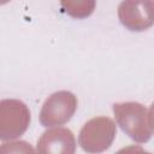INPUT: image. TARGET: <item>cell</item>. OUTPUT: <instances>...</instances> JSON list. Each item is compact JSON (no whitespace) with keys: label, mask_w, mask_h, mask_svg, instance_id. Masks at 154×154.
<instances>
[{"label":"cell","mask_w":154,"mask_h":154,"mask_svg":"<svg viewBox=\"0 0 154 154\" xmlns=\"http://www.w3.org/2000/svg\"><path fill=\"white\" fill-rule=\"evenodd\" d=\"M113 113L120 129L135 142L146 143L153 135L152 108L140 102L128 101L113 105Z\"/></svg>","instance_id":"obj_1"},{"label":"cell","mask_w":154,"mask_h":154,"mask_svg":"<svg viewBox=\"0 0 154 154\" xmlns=\"http://www.w3.org/2000/svg\"><path fill=\"white\" fill-rule=\"evenodd\" d=\"M116 135L117 126L111 118L95 117L81 129L78 143L87 153H101L111 147Z\"/></svg>","instance_id":"obj_2"},{"label":"cell","mask_w":154,"mask_h":154,"mask_svg":"<svg viewBox=\"0 0 154 154\" xmlns=\"http://www.w3.org/2000/svg\"><path fill=\"white\" fill-rule=\"evenodd\" d=\"M30 124L28 106L17 99L0 100V140L12 141L20 137Z\"/></svg>","instance_id":"obj_3"},{"label":"cell","mask_w":154,"mask_h":154,"mask_svg":"<svg viewBox=\"0 0 154 154\" xmlns=\"http://www.w3.org/2000/svg\"><path fill=\"white\" fill-rule=\"evenodd\" d=\"M77 108V97L67 90L53 93L43 102L40 122L43 126H58L67 123Z\"/></svg>","instance_id":"obj_4"},{"label":"cell","mask_w":154,"mask_h":154,"mask_svg":"<svg viewBox=\"0 0 154 154\" xmlns=\"http://www.w3.org/2000/svg\"><path fill=\"white\" fill-rule=\"evenodd\" d=\"M120 23L131 31H144L153 25V0H123L118 6Z\"/></svg>","instance_id":"obj_5"},{"label":"cell","mask_w":154,"mask_h":154,"mask_svg":"<svg viewBox=\"0 0 154 154\" xmlns=\"http://www.w3.org/2000/svg\"><path fill=\"white\" fill-rule=\"evenodd\" d=\"M36 150L45 154H73L76 140L70 129L53 128L41 135Z\"/></svg>","instance_id":"obj_6"},{"label":"cell","mask_w":154,"mask_h":154,"mask_svg":"<svg viewBox=\"0 0 154 154\" xmlns=\"http://www.w3.org/2000/svg\"><path fill=\"white\" fill-rule=\"evenodd\" d=\"M61 8L65 13L76 19L89 17L96 6V0H60Z\"/></svg>","instance_id":"obj_7"},{"label":"cell","mask_w":154,"mask_h":154,"mask_svg":"<svg viewBox=\"0 0 154 154\" xmlns=\"http://www.w3.org/2000/svg\"><path fill=\"white\" fill-rule=\"evenodd\" d=\"M11 0H0V5H5V4H7V2H10Z\"/></svg>","instance_id":"obj_8"}]
</instances>
